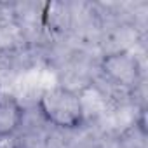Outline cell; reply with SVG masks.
Listing matches in <instances>:
<instances>
[{
    "label": "cell",
    "instance_id": "cell-1",
    "mask_svg": "<svg viewBox=\"0 0 148 148\" xmlns=\"http://www.w3.org/2000/svg\"><path fill=\"white\" fill-rule=\"evenodd\" d=\"M42 117L61 129H77L84 124V106L75 91L58 86L45 91L38 99Z\"/></svg>",
    "mask_w": 148,
    "mask_h": 148
},
{
    "label": "cell",
    "instance_id": "cell-2",
    "mask_svg": "<svg viewBox=\"0 0 148 148\" xmlns=\"http://www.w3.org/2000/svg\"><path fill=\"white\" fill-rule=\"evenodd\" d=\"M103 66H105V73H108L119 84H132V82H136V79L139 75L138 59L127 52L110 54L105 59Z\"/></svg>",
    "mask_w": 148,
    "mask_h": 148
},
{
    "label": "cell",
    "instance_id": "cell-3",
    "mask_svg": "<svg viewBox=\"0 0 148 148\" xmlns=\"http://www.w3.org/2000/svg\"><path fill=\"white\" fill-rule=\"evenodd\" d=\"M25 110L12 96H0V138H11L23 124Z\"/></svg>",
    "mask_w": 148,
    "mask_h": 148
}]
</instances>
